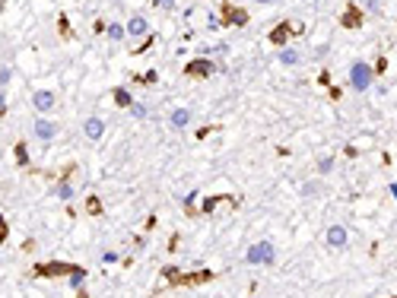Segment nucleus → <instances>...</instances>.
Instances as JSON below:
<instances>
[{
  "instance_id": "f257e3e1",
  "label": "nucleus",
  "mask_w": 397,
  "mask_h": 298,
  "mask_svg": "<svg viewBox=\"0 0 397 298\" xmlns=\"http://www.w3.org/2000/svg\"><path fill=\"white\" fill-rule=\"evenodd\" d=\"M375 83V67L366 64V60H356L353 67H349V86H353L356 92H369Z\"/></svg>"
},
{
  "instance_id": "f03ea898",
  "label": "nucleus",
  "mask_w": 397,
  "mask_h": 298,
  "mask_svg": "<svg viewBox=\"0 0 397 298\" xmlns=\"http://www.w3.org/2000/svg\"><path fill=\"white\" fill-rule=\"evenodd\" d=\"M73 263H64V260H51V263H38L32 273L38 276V279H54V276H70Z\"/></svg>"
},
{
  "instance_id": "7ed1b4c3",
  "label": "nucleus",
  "mask_w": 397,
  "mask_h": 298,
  "mask_svg": "<svg viewBox=\"0 0 397 298\" xmlns=\"http://www.w3.org/2000/svg\"><path fill=\"white\" fill-rule=\"evenodd\" d=\"M216 273L213 270H197V273H178L172 279V286H204V282H213Z\"/></svg>"
},
{
  "instance_id": "20e7f679",
  "label": "nucleus",
  "mask_w": 397,
  "mask_h": 298,
  "mask_svg": "<svg viewBox=\"0 0 397 298\" xmlns=\"http://www.w3.org/2000/svg\"><path fill=\"white\" fill-rule=\"evenodd\" d=\"M213 73V60L207 57V54H200V57H194L191 64L185 67V76H191V79H207Z\"/></svg>"
},
{
  "instance_id": "39448f33",
  "label": "nucleus",
  "mask_w": 397,
  "mask_h": 298,
  "mask_svg": "<svg viewBox=\"0 0 397 298\" xmlns=\"http://www.w3.org/2000/svg\"><path fill=\"white\" fill-rule=\"evenodd\" d=\"M245 260L248 263H270L273 260V245H270V241L251 245V248H248V254H245Z\"/></svg>"
},
{
  "instance_id": "423d86ee",
  "label": "nucleus",
  "mask_w": 397,
  "mask_h": 298,
  "mask_svg": "<svg viewBox=\"0 0 397 298\" xmlns=\"http://www.w3.org/2000/svg\"><path fill=\"white\" fill-rule=\"evenodd\" d=\"M124 32H127V38H146L150 35V23H146V16H131Z\"/></svg>"
},
{
  "instance_id": "0eeeda50",
  "label": "nucleus",
  "mask_w": 397,
  "mask_h": 298,
  "mask_svg": "<svg viewBox=\"0 0 397 298\" xmlns=\"http://www.w3.org/2000/svg\"><path fill=\"white\" fill-rule=\"evenodd\" d=\"M54 92H51V89H38L35 92V96H32V108H35V111L38 114H48L51 111V108H54Z\"/></svg>"
},
{
  "instance_id": "6e6552de",
  "label": "nucleus",
  "mask_w": 397,
  "mask_h": 298,
  "mask_svg": "<svg viewBox=\"0 0 397 298\" xmlns=\"http://www.w3.org/2000/svg\"><path fill=\"white\" fill-rule=\"evenodd\" d=\"M340 25L343 29H359L362 25V10L356 3H346V10H343V16H340Z\"/></svg>"
},
{
  "instance_id": "1a4fd4ad",
  "label": "nucleus",
  "mask_w": 397,
  "mask_h": 298,
  "mask_svg": "<svg viewBox=\"0 0 397 298\" xmlns=\"http://www.w3.org/2000/svg\"><path fill=\"white\" fill-rule=\"evenodd\" d=\"M54 133H57L54 121H48V118H38V121H35V137L42 140V143H51V140H54Z\"/></svg>"
},
{
  "instance_id": "9d476101",
  "label": "nucleus",
  "mask_w": 397,
  "mask_h": 298,
  "mask_svg": "<svg viewBox=\"0 0 397 298\" xmlns=\"http://www.w3.org/2000/svg\"><path fill=\"white\" fill-rule=\"evenodd\" d=\"M83 130H86V137H89V140H102V133H105V121H102V118H86Z\"/></svg>"
},
{
  "instance_id": "9b49d317",
  "label": "nucleus",
  "mask_w": 397,
  "mask_h": 298,
  "mask_svg": "<svg viewBox=\"0 0 397 298\" xmlns=\"http://www.w3.org/2000/svg\"><path fill=\"white\" fill-rule=\"evenodd\" d=\"M223 16H226L229 25H245L248 23V13L245 10H235V6H229V3H223Z\"/></svg>"
},
{
  "instance_id": "f8f14e48",
  "label": "nucleus",
  "mask_w": 397,
  "mask_h": 298,
  "mask_svg": "<svg viewBox=\"0 0 397 298\" xmlns=\"http://www.w3.org/2000/svg\"><path fill=\"white\" fill-rule=\"evenodd\" d=\"M229 200H232L229 194H213V197H204V203L197 206V213H213L219 203H229Z\"/></svg>"
},
{
  "instance_id": "ddd939ff",
  "label": "nucleus",
  "mask_w": 397,
  "mask_h": 298,
  "mask_svg": "<svg viewBox=\"0 0 397 298\" xmlns=\"http://www.w3.org/2000/svg\"><path fill=\"white\" fill-rule=\"evenodd\" d=\"M327 245H331V248H343V245H346V228H343V225H331V228H327Z\"/></svg>"
},
{
  "instance_id": "4468645a",
  "label": "nucleus",
  "mask_w": 397,
  "mask_h": 298,
  "mask_svg": "<svg viewBox=\"0 0 397 298\" xmlns=\"http://www.w3.org/2000/svg\"><path fill=\"white\" fill-rule=\"evenodd\" d=\"M289 35H292V25H289V23H280L277 25V29H273L270 32V45H280V48H283V45H286V38Z\"/></svg>"
},
{
  "instance_id": "2eb2a0df",
  "label": "nucleus",
  "mask_w": 397,
  "mask_h": 298,
  "mask_svg": "<svg viewBox=\"0 0 397 298\" xmlns=\"http://www.w3.org/2000/svg\"><path fill=\"white\" fill-rule=\"evenodd\" d=\"M169 121H172V127H175V130H185V127H187V121H191V111H187V108H175Z\"/></svg>"
},
{
  "instance_id": "dca6fc26",
  "label": "nucleus",
  "mask_w": 397,
  "mask_h": 298,
  "mask_svg": "<svg viewBox=\"0 0 397 298\" xmlns=\"http://www.w3.org/2000/svg\"><path fill=\"white\" fill-rule=\"evenodd\" d=\"M51 194H54L57 200H70V197H73V184H70V178H60Z\"/></svg>"
},
{
  "instance_id": "f3484780",
  "label": "nucleus",
  "mask_w": 397,
  "mask_h": 298,
  "mask_svg": "<svg viewBox=\"0 0 397 298\" xmlns=\"http://www.w3.org/2000/svg\"><path fill=\"white\" fill-rule=\"evenodd\" d=\"M111 99H114V105H118V108H131L133 105V96L124 89V86H118V89L111 92Z\"/></svg>"
},
{
  "instance_id": "a211bd4d",
  "label": "nucleus",
  "mask_w": 397,
  "mask_h": 298,
  "mask_svg": "<svg viewBox=\"0 0 397 298\" xmlns=\"http://www.w3.org/2000/svg\"><path fill=\"white\" fill-rule=\"evenodd\" d=\"M280 64L295 67V64H299V51H295V48H283V51H280Z\"/></svg>"
},
{
  "instance_id": "6ab92c4d",
  "label": "nucleus",
  "mask_w": 397,
  "mask_h": 298,
  "mask_svg": "<svg viewBox=\"0 0 397 298\" xmlns=\"http://www.w3.org/2000/svg\"><path fill=\"white\" fill-rule=\"evenodd\" d=\"M83 279H86V270H83V267H73V270H70V286L83 292Z\"/></svg>"
},
{
  "instance_id": "aec40b11",
  "label": "nucleus",
  "mask_w": 397,
  "mask_h": 298,
  "mask_svg": "<svg viewBox=\"0 0 397 298\" xmlns=\"http://www.w3.org/2000/svg\"><path fill=\"white\" fill-rule=\"evenodd\" d=\"M86 213H89V216L102 213V200H99V194H89V200H86Z\"/></svg>"
},
{
  "instance_id": "412c9836",
  "label": "nucleus",
  "mask_w": 397,
  "mask_h": 298,
  "mask_svg": "<svg viewBox=\"0 0 397 298\" xmlns=\"http://www.w3.org/2000/svg\"><path fill=\"white\" fill-rule=\"evenodd\" d=\"M105 35H108V38H111V42H121V38H124V35H127V32H124V25H121V23H111V25H108V29H105Z\"/></svg>"
},
{
  "instance_id": "4be33fe9",
  "label": "nucleus",
  "mask_w": 397,
  "mask_h": 298,
  "mask_svg": "<svg viewBox=\"0 0 397 298\" xmlns=\"http://www.w3.org/2000/svg\"><path fill=\"white\" fill-rule=\"evenodd\" d=\"M13 152H16V162H19V165H29V146H26V143H16V149H13Z\"/></svg>"
},
{
  "instance_id": "5701e85b",
  "label": "nucleus",
  "mask_w": 397,
  "mask_h": 298,
  "mask_svg": "<svg viewBox=\"0 0 397 298\" xmlns=\"http://www.w3.org/2000/svg\"><path fill=\"white\" fill-rule=\"evenodd\" d=\"M318 172H321V174H331V172H334V159H331V155H324V159L318 162Z\"/></svg>"
},
{
  "instance_id": "b1692460",
  "label": "nucleus",
  "mask_w": 397,
  "mask_h": 298,
  "mask_svg": "<svg viewBox=\"0 0 397 298\" xmlns=\"http://www.w3.org/2000/svg\"><path fill=\"white\" fill-rule=\"evenodd\" d=\"M156 79H159V73H156V70H146L143 76H137V83H143V86H153Z\"/></svg>"
},
{
  "instance_id": "393cba45",
  "label": "nucleus",
  "mask_w": 397,
  "mask_h": 298,
  "mask_svg": "<svg viewBox=\"0 0 397 298\" xmlns=\"http://www.w3.org/2000/svg\"><path fill=\"white\" fill-rule=\"evenodd\" d=\"M118 260H121L118 250H105V254H102V263H118Z\"/></svg>"
},
{
  "instance_id": "a878e982",
  "label": "nucleus",
  "mask_w": 397,
  "mask_h": 298,
  "mask_svg": "<svg viewBox=\"0 0 397 298\" xmlns=\"http://www.w3.org/2000/svg\"><path fill=\"white\" fill-rule=\"evenodd\" d=\"M6 238H10V225H6V219L0 216V245H3Z\"/></svg>"
},
{
  "instance_id": "bb28decb",
  "label": "nucleus",
  "mask_w": 397,
  "mask_h": 298,
  "mask_svg": "<svg viewBox=\"0 0 397 298\" xmlns=\"http://www.w3.org/2000/svg\"><path fill=\"white\" fill-rule=\"evenodd\" d=\"M178 273H181L178 267H165V270H162V276H165V279H169V286H172V279H175V276H178Z\"/></svg>"
},
{
  "instance_id": "cd10ccee",
  "label": "nucleus",
  "mask_w": 397,
  "mask_h": 298,
  "mask_svg": "<svg viewBox=\"0 0 397 298\" xmlns=\"http://www.w3.org/2000/svg\"><path fill=\"white\" fill-rule=\"evenodd\" d=\"M131 114H133V118H146V108H143V105H137V101H133V105H131Z\"/></svg>"
},
{
  "instance_id": "c85d7f7f",
  "label": "nucleus",
  "mask_w": 397,
  "mask_h": 298,
  "mask_svg": "<svg viewBox=\"0 0 397 298\" xmlns=\"http://www.w3.org/2000/svg\"><path fill=\"white\" fill-rule=\"evenodd\" d=\"M60 35L70 38V23H67V16H60Z\"/></svg>"
},
{
  "instance_id": "c756f323",
  "label": "nucleus",
  "mask_w": 397,
  "mask_h": 298,
  "mask_svg": "<svg viewBox=\"0 0 397 298\" xmlns=\"http://www.w3.org/2000/svg\"><path fill=\"white\" fill-rule=\"evenodd\" d=\"M385 70H388V60L378 57V60H375V76H378V73H385Z\"/></svg>"
},
{
  "instance_id": "7c9ffc66",
  "label": "nucleus",
  "mask_w": 397,
  "mask_h": 298,
  "mask_svg": "<svg viewBox=\"0 0 397 298\" xmlns=\"http://www.w3.org/2000/svg\"><path fill=\"white\" fill-rule=\"evenodd\" d=\"M213 130H219V127H200V130H197V140H204V137H210V133Z\"/></svg>"
},
{
  "instance_id": "2f4dec72",
  "label": "nucleus",
  "mask_w": 397,
  "mask_h": 298,
  "mask_svg": "<svg viewBox=\"0 0 397 298\" xmlns=\"http://www.w3.org/2000/svg\"><path fill=\"white\" fill-rule=\"evenodd\" d=\"M10 83V67H0V86Z\"/></svg>"
},
{
  "instance_id": "473e14b6",
  "label": "nucleus",
  "mask_w": 397,
  "mask_h": 298,
  "mask_svg": "<svg viewBox=\"0 0 397 298\" xmlns=\"http://www.w3.org/2000/svg\"><path fill=\"white\" fill-rule=\"evenodd\" d=\"M105 29H108V25H105V23H102V19H99V23H96V25H92V32H96V35H102V32H105Z\"/></svg>"
},
{
  "instance_id": "72a5a7b5",
  "label": "nucleus",
  "mask_w": 397,
  "mask_h": 298,
  "mask_svg": "<svg viewBox=\"0 0 397 298\" xmlns=\"http://www.w3.org/2000/svg\"><path fill=\"white\" fill-rule=\"evenodd\" d=\"M366 6H369V13H378V10H381L378 0H366Z\"/></svg>"
},
{
  "instance_id": "f704fd0d",
  "label": "nucleus",
  "mask_w": 397,
  "mask_h": 298,
  "mask_svg": "<svg viewBox=\"0 0 397 298\" xmlns=\"http://www.w3.org/2000/svg\"><path fill=\"white\" fill-rule=\"evenodd\" d=\"M318 83H321V86H331V73L321 70V79H318Z\"/></svg>"
},
{
  "instance_id": "c9c22d12",
  "label": "nucleus",
  "mask_w": 397,
  "mask_h": 298,
  "mask_svg": "<svg viewBox=\"0 0 397 298\" xmlns=\"http://www.w3.org/2000/svg\"><path fill=\"white\" fill-rule=\"evenodd\" d=\"M3 114H6V96L0 92V118H3Z\"/></svg>"
},
{
  "instance_id": "e433bc0d",
  "label": "nucleus",
  "mask_w": 397,
  "mask_h": 298,
  "mask_svg": "<svg viewBox=\"0 0 397 298\" xmlns=\"http://www.w3.org/2000/svg\"><path fill=\"white\" fill-rule=\"evenodd\" d=\"M172 3H175V0H156V6H162V10H169Z\"/></svg>"
},
{
  "instance_id": "4c0bfd02",
  "label": "nucleus",
  "mask_w": 397,
  "mask_h": 298,
  "mask_svg": "<svg viewBox=\"0 0 397 298\" xmlns=\"http://www.w3.org/2000/svg\"><path fill=\"white\" fill-rule=\"evenodd\" d=\"M0 3H6V0H0Z\"/></svg>"
}]
</instances>
